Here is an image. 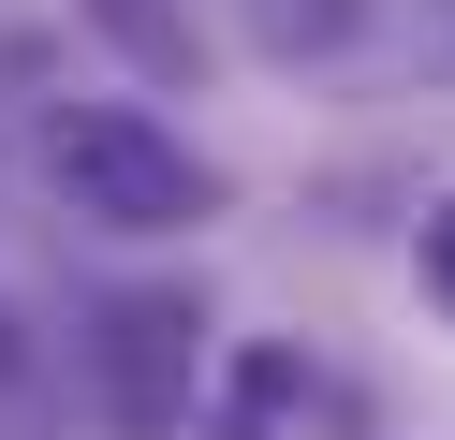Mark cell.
<instances>
[{
	"label": "cell",
	"instance_id": "6da1fadb",
	"mask_svg": "<svg viewBox=\"0 0 455 440\" xmlns=\"http://www.w3.org/2000/svg\"><path fill=\"white\" fill-rule=\"evenodd\" d=\"M44 176H60L74 220H103V235H191V220H220V176L191 162L162 117H132V103H60L44 117Z\"/></svg>",
	"mask_w": 455,
	"mask_h": 440
},
{
	"label": "cell",
	"instance_id": "7a4b0ae2",
	"mask_svg": "<svg viewBox=\"0 0 455 440\" xmlns=\"http://www.w3.org/2000/svg\"><path fill=\"white\" fill-rule=\"evenodd\" d=\"M89 367H103L118 440H177L191 396H206V308H191V293H118L103 338H89Z\"/></svg>",
	"mask_w": 455,
	"mask_h": 440
},
{
	"label": "cell",
	"instance_id": "277c9868",
	"mask_svg": "<svg viewBox=\"0 0 455 440\" xmlns=\"http://www.w3.org/2000/svg\"><path fill=\"white\" fill-rule=\"evenodd\" d=\"M294 396H308V367H294V352H250V367H235V411H220V440H265Z\"/></svg>",
	"mask_w": 455,
	"mask_h": 440
},
{
	"label": "cell",
	"instance_id": "8992f818",
	"mask_svg": "<svg viewBox=\"0 0 455 440\" xmlns=\"http://www.w3.org/2000/svg\"><path fill=\"white\" fill-rule=\"evenodd\" d=\"M411 264H426V293H441V308H455V191L426 205V235H411Z\"/></svg>",
	"mask_w": 455,
	"mask_h": 440
},
{
	"label": "cell",
	"instance_id": "3957f363",
	"mask_svg": "<svg viewBox=\"0 0 455 440\" xmlns=\"http://www.w3.org/2000/svg\"><path fill=\"white\" fill-rule=\"evenodd\" d=\"M265 44L279 59H396V44H426V0H265Z\"/></svg>",
	"mask_w": 455,
	"mask_h": 440
},
{
	"label": "cell",
	"instance_id": "5b68a950",
	"mask_svg": "<svg viewBox=\"0 0 455 440\" xmlns=\"http://www.w3.org/2000/svg\"><path fill=\"white\" fill-rule=\"evenodd\" d=\"M103 29H118L132 59H148V74H191V15H162V0H89Z\"/></svg>",
	"mask_w": 455,
	"mask_h": 440
}]
</instances>
